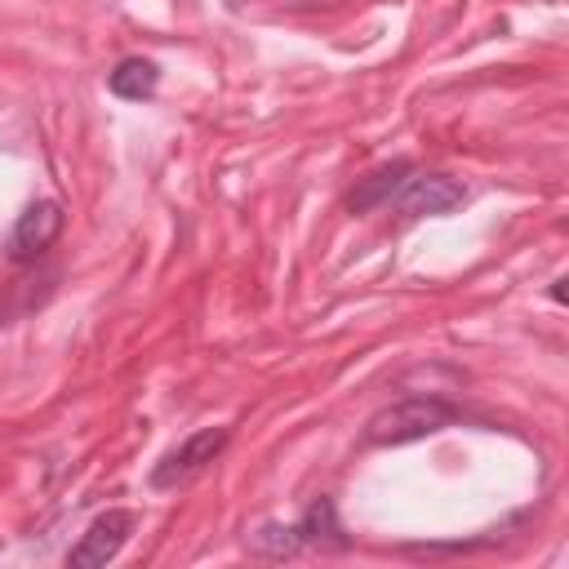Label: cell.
<instances>
[{"label": "cell", "mask_w": 569, "mask_h": 569, "mask_svg": "<svg viewBox=\"0 0 569 569\" xmlns=\"http://www.w3.org/2000/svg\"><path fill=\"white\" fill-rule=\"evenodd\" d=\"M129 533H133V511L111 507V511H102V516L80 533V542L67 551V565H71V569H102L107 560L120 556V547L129 542Z\"/></svg>", "instance_id": "3"}, {"label": "cell", "mask_w": 569, "mask_h": 569, "mask_svg": "<svg viewBox=\"0 0 569 569\" xmlns=\"http://www.w3.org/2000/svg\"><path fill=\"white\" fill-rule=\"evenodd\" d=\"M227 440H231L227 427H200V431H191L178 449H169V453L156 462L151 485H156V489H173V485L191 480L196 471H204V467L227 449Z\"/></svg>", "instance_id": "2"}, {"label": "cell", "mask_w": 569, "mask_h": 569, "mask_svg": "<svg viewBox=\"0 0 569 569\" xmlns=\"http://www.w3.org/2000/svg\"><path fill=\"white\" fill-rule=\"evenodd\" d=\"M107 84H111V93H116V98L142 102V98H151V93H156V84H160V67H156L151 58H120V62H116V71L107 76Z\"/></svg>", "instance_id": "7"}, {"label": "cell", "mask_w": 569, "mask_h": 569, "mask_svg": "<svg viewBox=\"0 0 569 569\" xmlns=\"http://www.w3.org/2000/svg\"><path fill=\"white\" fill-rule=\"evenodd\" d=\"M253 542H258V551H267V556H289V551H298V547H302V542H298V533H293V525H284V529H280V525H267Z\"/></svg>", "instance_id": "9"}, {"label": "cell", "mask_w": 569, "mask_h": 569, "mask_svg": "<svg viewBox=\"0 0 569 569\" xmlns=\"http://www.w3.org/2000/svg\"><path fill=\"white\" fill-rule=\"evenodd\" d=\"M62 231V204L58 200H36L18 213L13 231H9V258L13 262H36Z\"/></svg>", "instance_id": "4"}, {"label": "cell", "mask_w": 569, "mask_h": 569, "mask_svg": "<svg viewBox=\"0 0 569 569\" xmlns=\"http://www.w3.org/2000/svg\"><path fill=\"white\" fill-rule=\"evenodd\" d=\"M391 200L405 218H436V213H449L462 204V187L445 173H409Z\"/></svg>", "instance_id": "5"}, {"label": "cell", "mask_w": 569, "mask_h": 569, "mask_svg": "<svg viewBox=\"0 0 569 569\" xmlns=\"http://www.w3.org/2000/svg\"><path fill=\"white\" fill-rule=\"evenodd\" d=\"M458 418V409L440 396H409V400H396L387 409H378L365 427V445H409V440H427L436 431H445L449 422Z\"/></svg>", "instance_id": "1"}, {"label": "cell", "mask_w": 569, "mask_h": 569, "mask_svg": "<svg viewBox=\"0 0 569 569\" xmlns=\"http://www.w3.org/2000/svg\"><path fill=\"white\" fill-rule=\"evenodd\" d=\"M240 4H244V0H227V9H240Z\"/></svg>", "instance_id": "10"}, {"label": "cell", "mask_w": 569, "mask_h": 569, "mask_svg": "<svg viewBox=\"0 0 569 569\" xmlns=\"http://www.w3.org/2000/svg\"><path fill=\"white\" fill-rule=\"evenodd\" d=\"M409 173H413L409 160H391V164L373 169V173L360 178V187L347 196V209H351V213H369V209H378V204H391V196L405 187Z\"/></svg>", "instance_id": "6"}, {"label": "cell", "mask_w": 569, "mask_h": 569, "mask_svg": "<svg viewBox=\"0 0 569 569\" xmlns=\"http://www.w3.org/2000/svg\"><path fill=\"white\" fill-rule=\"evenodd\" d=\"M293 533H298V542H307V547H342L347 538H342V525H338V507L329 502V498H316L307 511H302V520L293 525Z\"/></svg>", "instance_id": "8"}]
</instances>
